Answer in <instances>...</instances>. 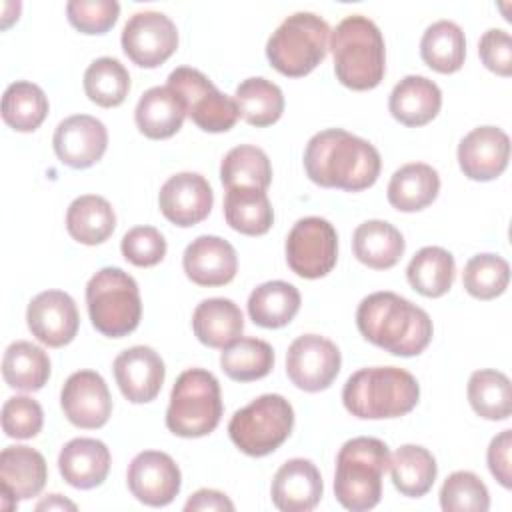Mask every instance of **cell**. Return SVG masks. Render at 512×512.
<instances>
[{
  "label": "cell",
  "mask_w": 512,
  "mask_h": 512,
  "mask_svg": "<svg viewBox=\"0 0 512 512\" xmlns=\"http://www.w3.org/2000/svg\"><path fill=\"white\" fill-rule=\"evenodd\" d=\"M128 490L146 506L170 504L182 486V474L174 458L166 452L144 450L136 454L126 472Z\"/></svg>",
  "instance_id": "cell-14"
},
{
  "label": "cell",
  "mask_w": 512,
  "mask_h": 512,
  "mask_svg": "<svg viewBox=\"0 0 512 512\" xmlns=\"http://www.w3.org/2000/svg\"><path fill=\"white\" fill-rule=\"evenodd\" d=\"M234 100L240 116L256 128L278 122L284 112V94L280 86L262 76L242 80L236 86Z\"/></svg>",
  "instance_id": "cell-37"
},
{
  "label": "cell",
  "mask_w": 512,
  "mask_h": 512,
  "mask_svg": "<svg viewBox=\"0 0 512 512\" xmlns=\"http://www.w3.org/2000/svg\"><path fill=\"white\" fill-rule=\"evenodd\" d=\"M390 464L386 442L358 436L342 444L336 456L334 496L352 512L372 510L382 498V476Z\"/></svg>",
  "instance_id": "cell-5"
},
{
  "label": "cell",
  "mask_w": 512,
  "mask_h": 512,
  "mask_svg": "<svg viewBox=\"0 0 512 512\" xmlns=\"http://www.w3.org/2000/svg\"><path fill=\"white\" fill-rule=\"evenodd\" d=\"M422 60L440 74L458 72L466 58V38L452 20H438L426 28L420 40Z\"/></svg>",
  "instance_id": "cell-36"
},
{
  "label": "cell",
  "mask_w": 512,
  "mask_h": 512,
  "mask_svg": "<svg viewBox=\"0 0 512 512\" xmlns=\"http://www.w3.org/2000/svg\"><path fill=\"white\" fill-rule=\"evenodd\" d=\"M478 54L482 64L498 74L510 76L512 74V38L502 28H490L482 34L478 42Z\"/></svg>",
  "instance_id": "cell-48"
},
{
  "label": "cell",
  "mask_w": 512,
  "mask_h": 512,
  "mask_svg": "<svg viewBox=\"0 0 512 512\" xmlns=\"http://www.w3.org/2000/svg\"><path fill=\"white\" fill-rule=\"evenodd\" d=\"M454 276V256L440 246L420 248L406 268V278L410 286L426 298L444 296L452 288Z\"/></svg>",
  "instance_id": "cell-34"
},
{
  "label": "cell",
  "mask_w": 512,
  "mask_h": 512,
  "mask_svg": "<svg viewBox=\"0 0 512 512\" xmlns=\"http://www.w3.org/2000/svg\"><path fill=\"white\" fill-rule=\"evenodd\" d=\"M300 310V292L284 280H270L256 286L248 296L250 320L262 328H282Z\"/></svg>",
  "instance_id": "cell-32"
},
{
  "label": "cell",
  "mask_w": 512,
  "mask_h": 512,
  "mask_svg": "<svg viewBox=\"0 0 512 512\" xmlns=\"http://www.w3.org/2000/svg\"><path fill=\"white\" fill-rule=\"evenodd\" d=\"M2 376L14 390L36 392L50 378V358L40 346L28 340H16L4 352Z\"/></svg>",
  "instance_id": "cell-35"
},
{
  "label": "cell",
  "mask_w": 512,
  "mask_h": 512,
  "mask_svg": "<svg viewBox=\"0 0 512 512\" xmlns=\"http://www.w3.org/2000/svg\"><path fill=\"white\" fill-rule=\"evenodd\" d=\"M44 424L42 406L30 396H12L2 406V430L8 438H34Z\"/></svg>",
  "instance_id": "cell-47"
},
{
  "label": "cell",
  "mask_w": 512,
  "mask_h": 512,
  "mask_svg": "<svg viewBox=\"0 0 512 512\" xmlns=\"http://www.w3.org/2000/svg\"><path fill=\"white\" fill-rule=\"evenodd\" d=\"M440 192L436 168L424 162L400 166L388 182V202L400 212H418L430 206Z\"/></svg>",
  "instance_id": "cell-28"
},
{
  "label": "cell",
  "mask_w": 512,
  "mask_h": 512,
  "mask_svg": "<svg viewBox=\"0 0 512 512\" xmlns=\"http://www.w3.org/2000/svg\"><path fill=\"white\" fill-rule=\"evenodd\" d=\"M194 336L208 348H226L242 336L244 316L230 298H206L192 314Z\"/></svg>",
  "instance_id": "cell-27"
},
{
  "label": "cell",
  "mask_w": 512,
  "mask_h": 512,
  "mask_svg": "<svg viewBox=\"0 0 512 512\" xmlns=\"http://www.w3.org/2000/svg\"><path fill=\"white\" fill-rule=\"evenodd\" d=\"M338 260V234L320 216L300 218L286 238V262L300 278L316 280L332 272Z\"/></svg>",
  "instance_id": "cell-11"
},
{
  "label": "cell",
  "mask_w": 512,
  "mask_h": 512,
  "mask_svg": "<svg viewBox=\"0 0 512 512\" xmlns=\"http://www.w3.org/2000/svg\"><path fill=\"white\" fill-rule=\"evenodd\" d=\"M356 326L370 344L402 358L422 354L434 334L428 312L394 292L368 294L358 304Z\"/></svg>",
  "instance_id": "cell-2"
},
{
  "label": "cell",
  "mask_w": 512,
  "mask_h": 512,
  "mask_svg": "<svg viewBox=\"0 0 512 512\" xmlns=\"http://www.w3.org/2000/svg\"><path fill=\"white\" fill-rule=\"evenodd\" d=\"M60 406L70 424L96 430L102 428L112 414V396L98 372L78 370L66 378L60 392Z\"/></svg>",
  "instance_id": "cell-15"
},
{
  "label": "cell",
  "mask_w": 512,
  "mask_h": 512,
  "mask_svg": "<svg viewBox=\"0 0 512 512\" xmlns=\"http://www.w3.org/2000/svg\"><path fill=\"white\" fill-rule=\"evenodd\" d=\"M166 86L182 96L186 114L204 132H228L240 118L236 100L220 92L212 80L196 68L178 66L170 72Z\"/></svg>",
  "instance_id": "cell-10"
},
{
  "label": "cell",
  "mask_w": 512,
  "mask_h": 512,
  "mask_svg": "<svg viewBox=\"0 0 512 512\" xmlns=\"http://www.w3.org/2000/svg\"><path fill=\"white\" fill-rule=\"evenodd\" d=\"M36 510H76V504L60 494H50L48 498L36 504Z\"/></svg>",
  "instance_id": "cell-51"
},
{
  "label": "cell",
  "mask_w": 512,
  "mask_h": 512,
  "mask_svg": "<svg viewBox=\"0 0 512 512\" xmlns=\"http://www.w3.org/2000/svg\"><path fill=\"white\" fill-rule=\"evenodd\" d=\"M330 50L338 82L350 90L376 88L386 72V48L380 28L362 14L346 16L330 32Z\"/></svg>",
  "instance_id": "cell-4"
},
{
  "label": "cell",
  "mask_w": 512,
  "mask_h": 512,
  "mask_svg": "<svg viewBox=\"0 0 512 512\" xmlns=\"http://www.w3.org/2000/svg\"><path fill=\"white\" fill-rule=\"evenodd\" d=\"M390 476L394 488L408 498H420L432 488L438 466L430 450L418 444H404L390 456Z\"/></svg>",
  "instance_id": "cell-33"
},
{
  "label": "cell",
  "mask_w": 512,
  "mask_h": 512,
  "mask_svg": "<svg viewBox=\"0 0 512 512\" xmlns=\"http://www.w3.org/2000/svg\"><path fill=\"white\" fill-rule=\"evenodd\" d=\"M130 90V74L124 64L112 56L96 58L84 72V92L86 96L102 106H120Z\"/></svg>",
  "instance_id": "cell-42"
},
{
  "label": "cell",
  "mask_w": 512,
  "mask_h": 512,
  "mask_svg": "<svg viewBox=\"0 0 512 512\" xmlns=\"http://www.w3.org/2000/svg\"><path fill=\"white\" fill-rule=\"evenodd\" d=\"M222 412L216 376L204 368H188L172 386L166 428L180 438H202L216 430Z\"/></svg>",
  "instance_id": "cell-6"
},
{
  "label": "cell",
  "mask_w": 512,
  "mask_h": 512,
  "mask_svg": "<svg viewBox=\"0 0 512 512\" xmlns=\"http://www.w3.org/2000/svg\"><path fill=\"white\" fill-rule=\"evenodd\" d=\"M226 224L246 236H262L272 228L274 210L266 190L236 186L228 188L224 196Z\"/></svg>",
  "instance_id": "cell-31"
},
{
  "label": "cell",
  "mask_w": 512,
  "mask_h": 512,
  "mask_svg": "<svg viewBox=\"0 0 512 512\" xmlns=\"http://www.w3.org/2000/svg\"><path fill=\"white\" fill-rule=\"evenodd\" d=\"M86 306L92 326L108 338H124L142 318L136 280L116 266L98 270L86 284Z\"/></svg>",
  "instance_id": "cell-7"
},
{
  "label": "cell",
  "mask_w": 512,
  "mask_h": 512,
  "mask_svg": "<svg viewBox=\"0 0 512 512\" xmlns=\"http://www.w3.org/2000/svg\"><path fill=\"white\" fill-rule=\"evenodd\" d=\"M380 152L368 140L342 128L314 134L304 150L306 176L322 188L360 192L380 176Z\"/></svg>",
  "instance_id": "cell-1"
},
{
  "label": "cell",
  "mask_w": 512,
  "mask_h": 512,
  "mask_svg": "<svg viewBox=\"0 0 512 512\" xmlns=\"http://www.w3.org/2000/svg\"><path fill=\"white\" fill-rule=\"evenodd\" d=\"M212 204L214 192L208 180L198 172H180L170 176L158 194L160 212L180 228H190L208 218Z\"/></svg>",
  "instance_id": "cell-18"
},
{
  "label": "cell",
  "mask_w": 512,
  "mask_h": 512,
  "mask_svg": "<svg viewBox=\"0 0 512 512\" xmlns=\"http://www.w3.org/2000/svg\"><path fill=\"white\" fill-rule=\"evenodd\" d=\"M120 14L116 0H70L66 4L68 22L82 34L108 32Z\"/></svg>",
  "instance_id": "cell-45"
},
{
  "label": "cell",
  "mask_w": 512,
  "mask_h": 512,
  "mask_svg": "<svg viewBox=\"0 0 512 512\" xmlns=\"http://www.w3.org/2000/svg\"><path fill=\"white\" fill-rule=\"evenodd\" d=\"M510 282V266L498 254L472 256L462 272L464 290L478 300H492L500 296Z\"/></svg>",
  "instance_id": "cell-43"
},
{
  "label": "cell",
  "mask_w": 512,
  "mask_h": 512,
  "mask_svg": "<svg viewBox=\"0 0 512 512\" xmlns=\"http://www.w3.org/2000/svg\"><path fill=\"white\" fill-rule=\"evenodd\" d=\"M26 322L38 342L50 348H60L74 340L80 316L70 294L62 290H44L30 300Z\"/></svg>",
  "instance_id": "cell-16"
},
{
  "label": "cell",
  "mask_w": 512,
  "mask_h": 512,
  "mask_svg": "<svg viewBox=\"0 0 512 512\" xmlns=\"http://www.w3.org/2000/svg\"><path fill=\"white\" fill-rule=\"evenodd\" d=\"M220 366L230 380L252 382L270 374L274 368V350L266 340L240 336L220 354Z\"/></svg>",
  "instance_id": "cell-38"
},
{
  "label": "cell",
  "mask_w": 512,
  "mask_h": 512,
  "mask_svg": "<svg viewBox=\"0 0 512 512\" xmlns=\"http://www.w3.org/2000/svg\"><path fill=\"white\" fill-rule=\"evenodd\" d=\"M122 50L140 68L164 64L178 48L176 24L162 12L144 10L130 16L122 30Z\"/></svg>",
  "instance_id": "cell-13"
},
{
  "label": "cell",
  "mask_w": 512,
  "mask_h": 512,
  "mask_svg": "<svg viewBox=\"0 0 512 512\" xmlns=\"http://www.w3.org/2000/svg\"><path fill=\"white\" fill-rule=\"evenodd\" d=\"M220 180L228 188L250 186L266 190L272 182V164L268 154L252 144H240L228 150L220 164Z\"/></svg>",
  "instance_id": "cell-41"
},
{
  "label": "cell",
  "mask_w": 512,
  "mask_h": 512,
  "mask_svg": "<svg viewBox=\"0 0 512 512\" xmlns=\"http://www.w3.org/2000/svg\"><path fill=\"white\" fill-rule=\"evenodd\" d=\"M166 248V238L154 226H134L122 236L120 242L122 256L138 268H150L162 262Z\"/></svg>",
  "instance_id": "cell-46"
},
{
  "label": "cell",
  "mask_w": 512,
  "mask_h": 512,
  "mask_svg": "<svg viewBox=\"0 0 512 512\" xmlns=\"http://www.w3.org/2000/svg\"><path fill=\"white\" fill-rule=\"evenodd\" d=\"M122 396L132 404L152 402L164 384V360L150 346H132L120 352L112 364Z\"/></svg>",
  "instance_id": "cell-19"
},
{
  "label": "cell",
  "mask_w": 512,
  "mask_h": 512,
  "mask_svg": "<svg viewBox=\"0 0 512 512\" xmlns=\"http://www.w3.org/2000/svg\"><path fill=\"white\" fill-rule=\"evenodd\" d=\"M510 158V138L498 126H478L458 144V164L466 178L488 182L498 178Z\"/></svg>",
  "instance_id": "cell-21"
},
{
  "label": "cell",
  "mask_w": 512,
  "mask_h": 512,
  "mask_svg": "<svg viewBox=\"0 0 512 512\" xmlns=\"http://www.w3.org/2000/svg\"><path fill=\"white\" fill-rule=\"evenodd\" d=\"M340 366L338 346L320 334L298 336L286 352V374L304 392L326 390L336 380Z\"/></svg>",
  "instance_id": "cell-12"
},
{
  "label": "cell",
  "mask_w": 512,
  "mask_h": 512,
  "mask_svg": "<svg viewBox=\"0 0 512 512\" xmlns=\"http://www.w3.org/2000/svg\"><path fill=\"white\" fill-rule=\"evenodd\" d=\"M52 146L62 164L84 170L104 156L108 132L98 118L90 114H74L56 126Z\"/></svg>",
  "instance_id": "cell-17"
},
{
  "label": "cell",
  "mask_w": 512,
  "mask_h": 512,
  "mask_svg": "<svg viewBox=\"0 0 512 512\" xmlns=\"http://www.w3.org/2000/svg\"><path fill=\"white\" fill-rule=\"evenodd\" d=\"M186 116L182 96L170 86H154L146 90L134 110L138 130L152 140H166L174 136L182 128Z\"/></svg>",
  "instance_id": "cell-26"
},
{
  "label": "cell",
  "mask_w": 512,
  "mask_h": 512,
  "mask_svg": "<svg viewBox=\"0 0 512 512\" xmlns=\"http://www.w3.org/2000/svg\"><path fill=\"white\" fill-rule=\"evenodd\" d=\"M44 90L26 80L12 82L2 96V118L16 132H34L48 116Z\"/></svg>",
  "instance_id": "cell-40"
},
{
  "label": "cell",
  "mask_w": 512,
  "mask_h": 512,
  "mask_svg": "<svg viewBox=\"0 0 512 512\" xmlns=\"http://www.w3.org/2000/svg\"><path fill=\"white\" fill-rule=\"evenodd\" d=\"M182 266L198 286H224L236 276L238 256L228 240L204 234L186 246Z\"/></svg>",
  "instance_id": "cell-23"
},
{
  "label": "cell",
  "mask_w": 512,
  "mask_h": 512,
  "mask_svg": "<svg viewBox=\"0 0 512 512\" xmlns=\"http://www.w3.org/2000/svg\"><path fill=\"white\" fill-rule=\"evenodd\" d=\"M48 480L44 456L30 446H6L0 454L2 508L14 510L20 500L38 496Z\"/></svg>",
  "instance_id": "cell-20"
},
{
  "label": "cell",
  "mask_w": 512,
  "mask_h": 512,
  "mask_svg": "<svg viewBox=\"0 0 512 512\" xmlns=\"http://www.w3.org/2000/svg\"><path fill=\"white\" fill-rule=\"evenodd\" d=\"M510 450H512V430H502L490 440L486 460L490 474L504 486H512V466H510Z\"/></svg>",
  "instance_id": "cell-49"
},
{
  "label": "cell",
  "mask_w": 512,
  "mask_h": 512,
  "mask_svg": "<svg viewBox=\"0 0 512 512\" xmlns=\"http://www.w3.org/2000/svg\"><path fill=\"white\" fill-rule=\"evenodd\" d=\"M330 26L314 12H294L268 38L266 58L288 78L310 74L328 52Z\"/></svg>",
  "instance_id": "cell-8"
},
{
  "label": "cell",
  "mask_w": 512,
  "mask_h": 512,
  "mask_svg": "<svg viewBox=\"0 0 512 512\" xmlns=\"http://www.w3.org/2000/svg\"><path fill=\"white\" fill-rule=\"evenodd\" d=\"M388 108L400 124L418 128L438 116L442 108V92L430 78L410 74L392 88Z\"/></svg>",
  "instance_id": "cell-25"
},
{
  "label": "cell",
  "mask_w": 512,
  "mask_h": 512,
  "mask_svg": "<svg viewBox=\"0 0 512 512\" xmlns=\"http://www.w3.org/2000/svg\"><path fill=\"white\" fill-rule=\"evenodd\" d=\"M116 228V214L112 204L98 194H84L70 202L66 210L68 234L86 246L102 244Z\"/></svg>",
  "instance_id": "cell-30"
},
{
  "label": "cell",
  "mask_w": 512,
  "mask_h": 512,
  "mask_svg": "<svg viewBox=\"0 0 512 512\" xmlns=\"http://www.w3.org/2000/svg\"><path fill=\"white\" fill-rule=\"evenodd\" d=\"M418 398V380L396 366L362 368L342 388L344 408L360 420L400 418L416 408Z\"/></svg>",
  "instance_id": "cell-3"
},
{
  "label": "cell",
  "mask_w": 512,
  "mask_h": 512,
  "mask_svg": "<svg viewBox=\"0 0 512 512\" xmlns=\"http://www.w3.org/2000/svg\"><path fill=\"white\" fill-rule=\"evenodd\" d=\"M184 510H188V512H192V510H234V502L224 492H218L212 488H202L186 500Z\"/></svg>",
  "instance_id": "cell-50"
},
{
  "label": "cell",
  "mask_w": 512,
  "mask_h": 512,
  "mask_svg": "<svg viewBox=\"0 0 512 512\" xmlns=\"http://www.w3.org/2000/svg\"><path fill=\"white\" fill-rule=\"evenodd\" d=\"M468 402L486 420H506L512 414L510 378L500 370H476L468 380Z\"/></svg>",
  "instance_id": "cell-39"
},
{
  "label": "cell",
  "mask_w": 512,
  "mask_h": 512,
  "mask_svg": "<svg viewBox=\"0 0 512 512\" xmlns=\"http://www.w3.org/2000/svg\"><path fill=\"white\" fill-rule=\"evenodd\" d=\"M294 428V408L280 394H262L234 412L228 436L246 456L262 458L278 450Z\"/></svg>",
  "instance_id": "cell-9"
},
{
  "label": "cell",
  "mask_w": 512,
  "mask_h": 512,
  "mask_svg": "<svg viewBox=\"0 0 512 512\" xmlns=\"http://www.w3.org/2000/svg\"><path fill=\"white\" fill-rule=\"evenodd\" d=\"M324 494L320 470L306 458L286 460L272 478L270 496L282 512H310Z\"/></svg>",
  "instance_id": "cell-22"
},
{
  "label": "cell",
  "mask_w": 512,
  "mask_h": 512,
  "mask_svg": "<svg viewBox=\"0 0 512 512\" xmlns=\"http://www.w3.org/2000/svg\"><path fill=\"white\" fill-rule=\"evenodd\" d=\"M62 478L80 490L100 486L110 472V450L96 438H74L58 454Z\"/></svg>",
  "instance_id": "cell-24"
},
{
  "label": "cell",
  "mask_w": 512,
  "mask_h": 512,
  "mask_svg": "<svg viewBox=\"0 0 512 512\" xmlns=\"http://www.w3.org/2000/svg\"><path fill=\"white\" fill-rule=\"evenodd\" d=\"M406 248L404 236L386 220H366L352 236L354 256L368 268L388 270L398 264Z\"/></svg>",
  "instance_id": "cell-29"
},
{
  "label": "cell",
  "mask_w": 512,
  "mask_h": 512,
  "mask_svg": "<svg viewBox=\"0 0 512 512\" xmlns=\"http://www.w3.org/2000/svg\"><path fill=\"white\" fill-rule=\"evenodd\" d=\"M440 506L444 512H486L490 508V494L474 472L458 470L444 480Z\"/></svg>",
  "instance_id": "cell-44"
}]
</instances>
